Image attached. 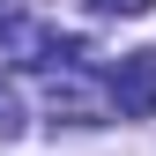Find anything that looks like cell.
I'll return each instance as SVG.
<instances>
[{
    "label": "cell",
    "mask_w": 156,
    "mask_h": 156,
    "mask_svg": "<svg viewBox=\"0 0 156 156\" xmlns=\"http://www.w3.org/2000/svg\"><path fill=\"white\" fill-rule=\"evenodd\" d=\"M112 104H119V119H149L156 112V52H119V67H112Z\"/></svg>",
    "instance_id": "cell-1"
},
{
    "label": "cell",
    "mask_w": 156,
    "mask_h": 156,
    "mask_svg": "<svg viewBox=\"0 0 156 156\" xmlns=\"http://www.w3.org/2000/svg\"><path fill=\"white\" fill-rule=\"evenodd\" d=\"M52 112H67L74 126H97V97L74 82V74H67V82H52Z\"/></svg>",
    "instance_id": "cell-2"
},
{
    "label": "cell",
    "mask_w": 156,
    "mask_h": 156,
    "mask_svg": "<svg viewBox=\"0 0 156 156\" xmlns=\"http://www.w3.org/2000/svg\"><path fill=\"white\" fill-rule=\"evenodd\" d=\"M8 134H23V104H15V89L0 82V141H8Z\"/></svg>",
    "instance_id": "cell-3"
},
{
    "label": "cell",
    "mask_w": 156,
    "mask_h": 156,
    "mask_svg": "<svg viewBox=\"0 0 156 156\" xmlns=\"http://www.w3.org/2000/svg\"><path fill=\"white\" fill-rule=\"evenodd\" d=\"M89 8H97V15H149L156 0H89Z\"/></svg>",
    "instance_id": "cell-4"
},
{
    "label": "cell",
    "mask_w": 156,
    "mask_h": 156,
    "mask_svg": "<svg viewBox=\"0 0 156 156\" xmlns=\"http://www.w3.org/2000/svg\"><path fill=\"white\" fill-rule=\"evenodd\" d=\"M15 30H23V0H0V45H8Z\"/></svg>",
    "instance_id": "cell-5"
}]
</instances>
